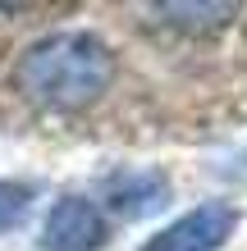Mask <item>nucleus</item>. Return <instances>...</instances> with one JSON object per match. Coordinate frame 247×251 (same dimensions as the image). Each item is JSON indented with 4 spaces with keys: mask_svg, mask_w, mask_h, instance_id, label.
I'll return each mask as SVG.
<instances>
[{
    "mask_svg": "<svg viewBox=\"0 0 247 251\" xmlns=\"http://www.w3.org/2000/svg\"><path fill=\"white\" fill-rule=\"evenodd\" d=\"M229 169H234V174H238V178H247V146H243V151L234 155V165H229Z\"/></svg>",
    "mask_w": 247,
    "mask_h": 251,
    "instance_id": "0eeeda50",
    "label": "nucleus"
},
{
    "mask_svg": "<svg viewBox=\"0 0 247 251\" xmlns=\"http://www.w3.org/2000/svg\"><path fill=\"white\" fill-rule=\"evenodd\" d=\"M114 50L96 32H51L14 64V92L37 110L74 114L96 105L114 82Z\"/></svg>",
    "mask_w": 247,
    "mask_h": 251,
    "instance_id": "f257e3e1",
    "label": "nucleus"
},
{
    "mask_svg": "<svg viewBox=\"0 0 247 251\" xmlns=\"http://www.w3.org/2000/svg\"><path fill=\"white\" fill-rule=\"evenodd\" d=\"M238 228V210L229 201H206L197 210L179 215L169 228L142 242V251H220Z\"/></svg>",
    "mask_w": 247,
    "mask_h": 251,
    "instance_id": "f03ea898",
    "label": "nucleus"
},
{
    "mask_svg": "<svg viewBox=\"0 0 247 251\" xmlns=\"http://www.w3.org/2000/svg\"><path fill=\"white\" fill-rule=\"evenodd\" d=\"M27 215H32V187H27V183L0 178V233L19 228Z\"/></svg>",
    "mask_w": 247,
    "mask_h": 251,
    "instance_id": "423d86ee",
    "label": "nucleus"
},
{
    "mask_svg": "<svg viewBox=\"0 0 247 251\" xmlns=\"http://www.w3.org/2000/svg\"><path fill=\"white\" fill-rule=\"evenodd\" d=\"M110 238V224L96 201L64 197L51 205L46 224H41V251H101Z\"/></svg>",
    "mask_w": 247,
    "mask_h": 251,
    "instance_id": "7ed1b4c3",
    "label": "nucleus"
},
{
    "mask_svg": "<svg viewBox=\"0 0 247 251\" xmlns=\"http://www.w3.org/2000/svg\"><path fill=\"white\" fill-rule=\"evenodd\" d=\"M165 201H169V178L156 174V169H124V174H110L106 178V205L119 219L156 215Z\"/></svg>",
    "mask_w": 247,
    "mask_h": 251,
    "instance_id": "20e7f679",
    "label": "nucleus"
},
{
    "mask_svg": "<svg viewBox=\"0 0 247 251\" xmlns=\"http://www.w3.org/2000/svg\"><path fill=\"white\" fill-rule=\"evenodd\" d=\"M238 0H206V5H156V14H161L165 23L183 27V32H215V27L234 23L238 19Z\"/></svg>",
    "mask_w": 247,
    "mask_h": 251,
    "instance_id": "39448f33",
    "label": "nucleus"
}]
</instances>
